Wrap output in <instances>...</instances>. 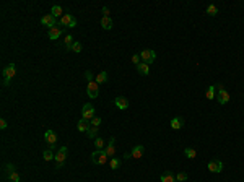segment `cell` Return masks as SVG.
Here are the masks:
<instances>
[{
    "instance_id": "1",
    "label": "cell",
    "mask_w": 244,
    "mask_h": 182,
    "mask_svg": "<svg viewBox=\"0 0 244 182\" xmlns=\"http://www.w3.org/2000/svg\"><path fill=\"white\" fill-rule=\"evenodd\" d=\"M108 159H109V156L106 155V151L104 150H96L95 153L91 155V161L95 163V164H106L108 163Z\"/></svg>"
},
{
    "instance_id": "2",
    "label": "cell",
    "mask_w": 244,
    "mask_h": 182,
    "mask_svg": "<svg viewBox=\"0 0 244 182\" xmlns=\"http://www.w3.org/2000/svg\"><path fill=\"white\" fill-rule=\"evenodd\" d=\"M15 73H16V67H15V63L7 65L5 69H3V72H2V75H3V85H10L12 78L15 76Z\"/></svg>"
},
{
    "instance_id": "3",
    "label": "cell",
    "mask_w": 244,
    "mask_h": 182,
    "mask_svg": "<svg viewBox=\"0 0 244 182\" xmlns=\"http://www.w3.org/2000/svg\"><path fill=\"white\" fill-rule=\"evenodd\" d=\"M67 146H60L59 148V151H57V155H55V169H60L62 168V164L65 163V159H67Z\"/></svg>"
},
{
    "instance_id": "4",
    "label": "cell",
    "mask_w": 244,
    "mask_h": 182,
    "mask_svg": "<svg viewBox=\"0 0 244 182\" xmlns=\"http://www.w3.org/2000/svg\"><path fill=\"white\" fill-rule=\"evenodd\" d=\"M59 25L64 26V28H75L77 26V20H75V16L70 15V13H65L60 20H59Z\"/></svg>"
},
{
    "instance_id": "5",
    "label": "cell",
    "mask_w": 244,
    "mask_h": 182,
    "mask_svg": "<svg viewBox=\"0 0 244 182\" xmlns=\"http://www.w3.org/2000/svg\"><path fill=\"white\" fill-rule=\"evenodd\" d=\"M86 94L91 98V99H95L98 98V94H99V85L93 80V81H88V86H86Z\"/></svg>"
},
{
    "instance_id": "6",
    "label": "cell",
    "mask_w": 244,
    "mask_h": 182,
    "mask_svg": "<svg viewBox=\"0 0 244 182\" xmlns=\"http://www.w3.org/2000/svg\"><path fill=\"white\" fill-rule=\"evenodd\" d=\"M140 57H142V62H145V63L150 65V63H153V60L156 59V54L152 49H145V51L140 52Z\"/></svg>"
},
{
    "instance_id": "7",
    "label": "cell",
    "mask_w": 244,
    "mask_h": 182,
    "mask_svg": "<svg viewBox=\"0 0 244 182\" xmlns=\"http://www.w3.org/2000/svg\"><path fill=\"white\" fill-rule=\"evenodd\" d=\"M93 117H95V108L91 106V104H85L81 109V119L85 120H91Z\"/></svg>"
},
{
    "instance_id": "8",
    "label": "cell",
    "mask_w": 244,
    "mask_h": 182,
    "mask_svg": "<svg viewBox=\"0 0 244 182\" xmlns=\"http://www.w3.org/2000/svg\"><path fill=\"white\" fill-rule=\"evenodd\" d=\"M44 138H46V141H47V145H49V150H52L55 146V143H57V135H55L54 130H46Z\"/></svg>"
},
{
    "instance_id": "9",
    "label": "cell",
    "mask_w": 244,
    "mask_h": 182,
    "mask_svg": "<svg viewBox=\"0 0 244 182\" xmlns=\"http://www.w3.org/2000/svg\"><path fill=\"white\" fill-rule=\"evenodd\" d=\"M215 88H218V102H220V104H226V102L230 101V93L225 91V88H223L221 85L215 86Z\"/></svg>"
},
{
    "instance_id": "10",
    "label": "cell",
    "mask_w": 244,
    "mask_h": 182,
    "mask_svg": "<svg viewBox=\"0 0 244 182\" xmlns=\"http://www.w3.org/2000/svg\"><path fill=\"white\" fill-rule=\"evenodd\" d=\"M208 171L210 172H215V174H218V172H221L223 171V163L221 161H218V159H212L210 163H208Z\"/></svg>"
},
{
    "instance_id": "11",
    "label": "cell",
    "mask_w": 244,
    "mask_h": 182,
    "mask_svg": "<svg viewBox=\"0 0 244 182\" xmlns=\"http://www.w3.org/2000/svg\"><path fill=\"white\" fill-rule=\"evenodd\" d=\"M41 23H42L44 26H47L49 30H51V28L55 26V23H57V21H55V16H52V15H44V16L41 18Z\"/></svg>"
},
{
    "instance_id": "12",
    "label": "cell",
    "mask_w": 244,
    "mask_h": 182,
    "mask_svg": "<svg viewBox=\"0 0 244 182\" xmlns=\"http://www.w3.org/2000/svg\"><path fill=\"white\" fill-rule=\"evenodd\" d=\"M114 143H116V138L112 137V138L109 140V143H108V146L104 148L106 155H108L109 158H114V153H116V146H114Z\"/></svg>"
},
{
    "instance_id": "13",
    "label": "cell",
    "mask_w": 244,
    "mask_h": 182,
    "mask_svg": "<svg viewBox=\"0 0 244 182\" xmlns=\"http://www.w3.org/2000/svg\"><path fill=\"white\" fill-rule=\"evenodd\" d=\"M114 104L119 108V109H127L129 108V101H127V98H124V96H117L116 99H114Z\"/></svg>"
},
{
    "instance_id": "14",
    "label": "cell",
    "mask_w": 244,
    "mask_h": 182,
    "mask_svg": "<svg viewBox=\"0 0 244 182\" xmlns=\"http://www.w3.org/2000/svg\"><path fill=\"white\" fill-rule=\"evenodd\" d=\"M62 36V28H57V26H54L49 30V39H59V37Z\"/></svg>"
},
{
    "instance_id": "15",
    "label": "cell",
    "mask_w": 244,
    "mask_h": 182,
    "mask_svg": "<svg viewBox=\"0 0 244 182\" xmlns=\"http://www.w3.org/2000/svg\"><path fill=\"white\" fill-rule=\"evenodd\" d=\"M182 125H184V119H182V117H174V119L171 120V129H173V130H179Z\"/></svg>"
},
{
    "instance_id": "16",
    "label": "cell",
    "mask_w": 244,
    "mask_h": 182,
    "mask_svg": "<svg viewBox=\"0 0 244 182\" xmlns=\"http://www.w3.org/2000/svg\"><path fill=\"white\" fill-rule=\"evenodd\" d=\"M130 153H132V158L140 159V158L143 156V146H142V145H137V146L132 148V151H130Z\"/></svg>"
},
{
    "instance_id": "17",
    "label": "cell",
    "mask_w": 244,
    "mask_h": 182,
    "mask_svg": "<svg viewBox=\"0 0 244 182\" xmlns=\"http://www.w3.org/2000/svg\"><path fill=\"white\" fill-rule=\"evenodd\" d=\"M161 182H176V176L171 171H166L164 174H161Z\"/></svg>"
},
{
    "instance_id": "18",
    "label": "cell",
    "mask_w": 244,
    "mask_h": 182,
    "mask_svg": "<svg viewBox=\"0 0 244 182\" xmlns=\"http://www.w3.org/2000/svg\"><path fill=\"white\" fill-rule=\"evenodd\" d=\"M91 125L88 124V120H85V119H81V120H78V124H77V129H78V132H88V129H90Z\"/></svg>"
},
{
    "instance_id": "19",
    "label": "cell",
    "mask_w": 244,
    "mask_h": 182,
    "mask_svg": "<svg viewBox=\"0 0 244 182\" xmlns=\"http://www.w3.org/2000/svg\"><path fill=\"white\" fill-rule=\"evenodd\" d=\"M137 70H138V73H142V75H148L150 73V65L145 63V62H140L137 65Z\"/></svg>"
},
{
    "instance_id": "20",
    "label": "cell",
    "mask_w": 244,
    "mask_h": 182,
    "mask_svg": "<svg viewBox=\"0 0 244 182\" xmlns=\"http://www.w3.org/2000/svg\"><path fill=\"white\" fill-rule=\"evenodd\" d=\"M112 25H114V23H112L111 18H104V16L101 18V26H103V30H111Z\"/></svg>"
},
{
    "instance_id": "21",
    "label": "cell",
    "mask_w": 244,
    "mask_h": 182,
    "mask_svg": "<svg viewBox=\"0 0 244 182\" xmlns=\"http://www.w3.org/2000/svg\"><path fill=\"white\" fill-rule=\"evenodd\" d=\"M51 15H52V16H55V18H57V16H60V18H62V16H64V15H62V7L54 5V7H52V10H51Z\"/></svg>"
},
{
    "instance_id": "22",
    "label": "cell",
    "mask_w": 244,
    "mask_h": 182,
    "mask_svg": "<svg viewBox=\"0 0 244 182\" xmlns=\"http://www.w3.org/2000/svg\"><path fill=\"white\" fill-rule=\"evenodd\" d=\"M98 85H101V83H106L108 81V73L106 72H99V75L96 76V80H95Z\"/></svg>"
},
{
    "instance_id": "23",
    "label": "cell",
    "mask_w": 244,
    "mask_h": 182,
    "mask_svg": "<svg viewBox=\"0 0 244 182\" xmlns=\"http://www.w3.org/2000/svg\"><path fill=\"white\" fill-rule=\"evenodd\" d=\"M205 13L210 15V16H215V15L218 13V7L212 3V5H208V7H207V12H205Z\"/></svg>"
},
{
    "instance_id": "24",
    "label": "cell",
    "mask_w": 244,
    "mask_h": 182,
    "mask_svg": "<svg viewBox=\"0 0 244 182\" xmlns=\"http://www.w3.org/2000/svg\"><path fill=\"white\" fill-rule=\"evenodd\" d=\"M64 42H65V49L70 51V47H72V44H73V36L67 34V36H65V39H64Z\"/></svg>"
},
{
    "instance_id": "25",
    "label": "cell",
    "mask_w": 244,
    "mask_h": 182,
    "mask_svg": "<svg viewBox=\"0 0 244 182\" xmlns=\"http://www.w3.org/2000/svg\"><path fill=\"white\" fill-rule=\"evenodd\" d=\"M215 90H217V88H215V86H208V90H207V93H205V98H207V99H213L215 98Z\"/></svg>"
},
{
    "instance_id": "26",
    "label": "cell",
    "mask_w": 244,
    "mask_h": 182,
    "mask_svg": "<svg viewBox=\"0 0 244 182\" xmlns=\"http://www.w3.org/2000/svg\"><path fill=\"white\" fill-rule=\"evenodd\" d=\"M184 153H186V156H187V158H191V159H194V158L197 156V151H195L194 148H186Z\"/></svg>"
},
{
    "instance_id": "27",
    "label": "cell",
    "mask_w": 244,
    "mask_h": 182,
    "mask_svg": "<svg viewBox=\"0 0 244 182\" xmlns=\"http://www.w3.org/2000/svg\"><path fill=\"white\" fill-rule=\"evenodd\" d=\"M96 135H98V127H93V125H91V127L88 129V137H90V138H96Z\"/></svg>"
},
{
    "instance_id": "28",
    "label": "cell",
    "mask_w": 244,
    "mask_h": 182,
    "mask_svg": "<svg viewBox=\"0 0 244 182\" xmlns=\"http://www.w3.org/2000/svg\"><path fill=\"white\" fill-rule=\"evenodd\" d=\"M187 179H189V176H187L186 172H179V174L176 176V182H186Z\"/></svg>"
},
{
    "instance_id": "29",
    "label": "cell",
    "mask_w": 244,
    "mask_h": 182,
    "mask_svg": "<svg viewBox=\"0 0 244 182\" xmlns=\"http://www.w3.org/2000/svg\"><path fill=\"white\" fill-rule=\"evenodd\" d=\"M70 51H73L75 54H78V52H81V44H80V42H77V41H75V42L72 44V47H70Z\"/></svg>"
},
{
    "instance_id": "30",
    "label": "cell",
    "mask_w": 244,
    "mask_h": 182,
    "mask_svg": "<svg viewBox=\"0 0 244 182\" xmlns=\"http://www.w3.org/2000/svg\"><path fill=\"white\" fill-rule=\"evenodd\" d=\"M109 164H111V169H117V168L120 166V159H117V158H112Z\"/></svg>"
},
{
    "instance_id": "31",
    "label": "cell",
    "mask_w": 244,
    "mask_h": 182,
    "mask_svg": "<svg viewBox=\"0 0 244 182\" xmlns=\"http://www.w3.org/2000/svg\"><path fill=\"white\" fill-rule=\"evenodd\" d=\"M42 158H44L46 161H51V159H54L55 156L52 155V151H51V150H46V151H44V155H42Z\"/></svg>"
},
{
    "instance_id": "32",
    "label": "cell",
    "mask_w": 244,
    "mask_h": 182,
    "mask_svg": "<svg viewBox=\"0 0 244 182\" xmlns=\"http://www.w3.org/2000/svg\"><path fill=\"white\" fill-rule=\"evenodd\" d=\"M95 146H96V150H103V148H104V141H103V138H96L95 140Z\"/></svg>"
},
{
    "instance_id": "33",
    "label": "cell",
    "mask_w": 244,
    "mask_h": 182,
    "mask_svg": "<svg viewBox=\"0 0 244 182\" xmlns=\"http://www.w3.org/2000/svg\"><path fill=\"white\" fill-rule=\"evenodd\" d=\"M10 182H20V174L15 171L13 174H10Z\"/></svg>"
},
{
    "instance_id": "34",
    "label": "cell",
    "mask_w": 244,
    "mask_h": 182,
    "mask_svg": "<svg viewBox=\"0 0 244 182\" xmlns=\"http://www.w3.org/2000/svg\"><path fill=\"white\" fill-rule=\"evenodd\" d=\"M91 125H93V127H99V125H101V119H99V117H93V119H91Z\"/></svg>"
},
{
    "instance_id": "35",
    "label": "cell",
    "mask_w": 244,
    "mask_h": 182,
    "mask_svg": "<svg viewBox=\"0 0 244 182\" xmlns=\"http://www.w3.org/2000/svg\"><path fill=\"white\" fill-rule=\"evenodd\" d=\"M5 169H7V174H8V176L15 172V166H13V164H7V166H5Z\"/></svg>"
},
{
    "instance_id": "36",
    "label": "cell",
    "mask_w": 244,
    "mask_h": 182,
    "mask_svg": "<svg viewBox=\"0 0 244 182\" xmlns=\"http://www.w3.org/2000/svg\"><path fill=\"white\" fill-rule=\"evenodd\" d=\"M140 59H142V57H140V54H135V55H132V62H134L135 65H138V63H140Z\"/></svg>"
},
{
    "instance_id": "37",
    "label": "cell",
    "mask_w": 244,
    "mask_h": 182,
    "mask_svg": "<svg viewBox=\"0 0 244 182\" xmlns=\"http://www.w3.org/2000/svg\"><path fill=\"white\" fill-rule=\"evenodd\" d=\"M103 16H104V18H109V8H108V7H103Z\"/></svg>"
},
{
    "instance_id": "38",
    "label": "cell",
    "mask_w": 244,
    "mask_h": 182,
    "mask_svg": "<svg viewBox=\"0 0 244 182\" xmlns=\"http://www.w3.org/2000/svg\"><path fill=\"white\" fill-rule=\"evenodd\" d=\"M8 127V124H7V120L5 119H2V120H0V129H2V130H5Z\"/></svg>"
},
{
    "instance_id": "39",
    "label": "cell",
    "mask_w": 244,
    "mask_h": 182,
    "mask_svg": "<svg viewBox=\"0 0 244 182\" xmlns=\"http://www.w3.org/2000/svg\"><path fill=\"white\" fill-rule=\"evenodd\" d=\"M85 76H86V80H88V81H93V73H91L90 70L85 72Z\"/></svg>"
},
{
    "instance_id": "40",
    "label": "cell",
    "mask_w": 244,
    "mask_h": 182,
    "mask_svg": "<svg viewBox=\"0 0 244 182\" xmlns=\"http://www.w3.org/2000/svg\"><path fill=\"white\" fill-rule=\"evenodd\" d=\"M132 158V153H124V159H130Z\"/></svg>"
}]
</instances>
